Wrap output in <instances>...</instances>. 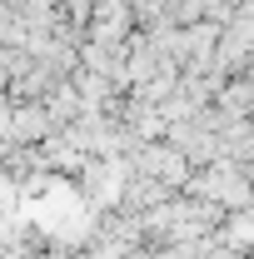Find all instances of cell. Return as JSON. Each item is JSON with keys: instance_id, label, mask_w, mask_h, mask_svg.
Returning a JSON list of instances; mask_svg holds the SVG:
<instances>
[{"instance_id": "1", "label": "cell", "mask_w": 254, "mask_h": 259, "mask_svg": "<svg viewBox=\"0 0 254 259\" xmlns=\"http://www.w3.org/2000/svg\"><path fill=\"white\" fill-rule=\"evenodd\" d=\"M130 35H135L130 5H120V0H95L90 25H85V40H95V45H125Z\"/></svg>"}, {"instance_id": "2", "label": "cell", "mask_w": 254, "mask_h": 259, "mask_svg": "<svg viewBox=\"0 0 254 259\" xmlns=\"http://www.w3.org/2000/svg\"><path fill=\"white\" fill-rule=\"evenodd\" d=\"M50 135H55V125H50L45 105H15V110H10V145L35 150V145L50 140Z\"/></svg>"}, {"instance_id": "3", "label": "cell", "mask_w": 254, "mask_h": 259, "mask_svg": "<svg viewBox=\"0 0 254 259\" xmlns=\"http://www.w3.org/2000/svg\"><path fill=\"white\" fill-rule=\"evenodd\" d=\"M40 105H45V115H50V125H55V130L75 125V120L85 115V105H80V95H75V85H70V80H60V85L40 100Z\"/></svg>"}, {"instance_id": "4", "label": "cell", "mask_w": 254, "mask_h": 259, "mask_svg": "<svg viewBox=\"0 0 254 259\" xmlns=\"http://www.w3.org/2000/svg\"><path fill=\"white\" fill-rule=\"evenodd\" d=\"M224 5H229V10H244V5H249V0H224Z\"/></svg>"}]
</instances>
